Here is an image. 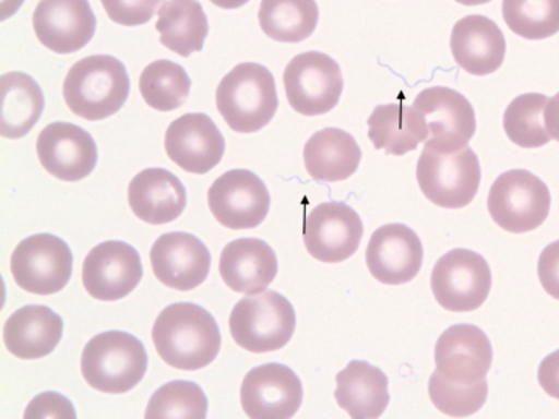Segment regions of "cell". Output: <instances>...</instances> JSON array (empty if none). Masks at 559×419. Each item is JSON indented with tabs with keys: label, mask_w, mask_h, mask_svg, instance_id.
<instances>
[{
	"label": "cell",
	"mask_w": 559,
	"mask_h": 419,
	"mask_svg": "<svg viewBox=\"0 0 559 419\" xmlns=\"http://www.w3.org/2000/svg\"><path fill=\"white\" fill-rule=\"evenodd\" d=\"M152 339L162 360L183 371L212 364L222 347L216 319L201 306L188 301L162 310L152 327Z\"/></svg>",
	"instance_id": "cell-1"
},
{
	"label": "cell",
	"mask_w": 559,
	"mask_h": 419,
	"mask_svg": "<svg viewBox=\"0 0 559 419\" xmlns=\"http://www.w3.org/2000/svg\"><path fill=\"white\" fill-rule=\"evenodd\" d=\"M130 95V77L116 57L96 55L76 61L63 82V98L74 116L100 121L114 116Z\"/></svg>",
	"instance_id": "cell-2"
},
{
	"label": "cell",
	"mask_w": 559,
	"mask_h": 419,
	"mask_svg": "<svg viewBox=\"0 0 559 419\" xmlns=\"http://www.w3.org/2000/svg\"><path fill=\"white\" fill-rule=\"evenodd\" d=\"M217 111L236 133H257L270 124L278 108L275 79L265 65L240 63L216 91Z\"/></svg>",
	"instance_id": "cell-3"
},
{
	"label": "cell",
	"mask_w": 559,
	"mask_h": 419,
	"mask_svg": "<svg viewBox=\"0 0 559 419\" xmlns=\"http://www.w3.org/2000/svg\"><path fill=\"white\" fill-rule=\"evenodd\" d=\"M147 364L142 340L129 332L107 331L87 340L81 370L85 382L95 391L121 395L142 382Z\"/></svg>",
	"instance_id": "cell-4"
},
{
	"label": "cell",
	"mask_w": 559,
	"mask_h": 419,
	"mask_svg": "<svg viewBox=\"0 0 559 419\" xmlns=\"http://www.w3.org/2000/svg\"><path fill=\"white\" fill-rule=\"evenodd\" d=\"M229 327L240 348L255 354L277 351L295 335V308L277 291L243 297L231 310Z\"/></svg>",
	"instance_id": "cell-5"
},
{
	"label": "cell",
	"mask_w": 559,
	"mask_h": 419,
	"mask_svg": "<svg viewBox=\"0 0 559 419\" xmlns=\"http://www.w3.org/2000/svg\"><path fill=\"white\" fill-rule=\"evenodd\" d=\"M480 164L469 146L453 152H440L424 146L417 164L419 190L439 207H466L478 194Z\"/></svg>",
	"instance_id": "cell-6"
},
{
	"label": "cell",
	"mask_w": 559,
	"mask_h": 419,
	"mask_svg": "<svg viewBox=\"0 0 559 419\" xmlns=\"http://www.w3.org/2000/svg\"><path fill=\"white\" fill-rule=\"evenodd\" d=\"M550 203V192L540 178L526 169H511L493 181L487 204L501 229L527 234L544 225Z\"/></svg>",
	"instance_id": "cell-7"
},
{
	"label": "cell",
	"mask_w": 559,
	"mask_h": 419,
	"mask_svg": "<svg viewBox=\"0 0 559 419\" xmlns=\"http://www.w3.org/2000/svg\"><path fill=\"white\" fill-rule=\"evenodd\" d=\"M283 82L288 104L305 117L332 111L344 91L340 64L321 51L293 57L284 70Z\"/></svg>",
	"instance_id": "cell-8"
},
{
	"label": "cell",
	"mask_w": 559,
	"mask_h": 419,
	"mask_svg": "<svg viewBox=\"0 0 559 419\" xmlns=\"http://www.w3.org/2000/svg\"><path fill=\"white\" fill-rule=\"evenodd\" d=\"M491 286L492 274L487 260L471 249L457 248L444 253L432 268V295L449 312L479 309L488 299Z\"/></svg>",
	"instance_id": "cell-9"
},
{
	"label": "cell",
	"mask_w": 559,
	"mask_h": 419,
	"mask_svg": "<svg viewBox=\"0 0 559 419\" xmlns=\"http://www.w3.org/2000/svg\"><path fill=\"white\" fill-rule=\"evenodd\" d=\"M11 273L24 291L38 296L56 295L72 277L73 253L59 236H28L12 253Z\"/></svg>",
	"instance_id": "cell-10"
},
{
	"label": "cell",
	"mask_w": 559,
	"mask_h": 419,
	"mask_svg": "<svg viewBox=\"0 0 559 419\" xmlns=\"http://www.w3.org/2000/svg\"><path fill=\"white\" fill-rule=\"evenodd\" d=\"M209 207L222 226L231 230L255 229L269 216L271 196L252 170H227L210 187Z\"/></svg>",
	"instance_id": "cell-11"
},
{
	"label": "cell",
	"mask_w": 559,
	"mask_h": 419,
	"mask_svg": "<svg viewBox=\"0 0 559 419\" xmlns=\"http://www.w3.org/2000/svg\"><path fill=\"white\" fill-rule=\"evenodd\" d=\"M413 107L427 122L428 137L424 146L440 152L459 151L475 135V109L452 87H427L415 96Z\"/></svg>",
	"instance_id": "cell-12"
},
{
	"label": "cell",
	"mask_w": 559,
	"mask_h": 419,
	"mask_svg": "<svg viewBox=\"0 0 559 419\" xmlns=\"http://www.w3.org/2000/svg\"><path fill=\"white\" fill-rule=\"evenodd\" d=\"M365 226L356 210L328 201L310 210L304 225L305 247L314 260L338 264L360 247Z\"/></svg>",
	"instance_id": "cell-13"
},
{
	"label": "cell",
	"mask_w": 559,
	"mask_h": 419,
	"mask_svg": "<svg viewBox=\"0 0 559 419\" xmlns=\"http://www.w3.org/2000/svg\"><path fill=\"white\" fill-rule=\"evenodd\" d=\"M304 402V384L288 366L278 362L253 367L240 386V404L252 419L295 417Z\"/></svg>",
	"instance_id": "cell-14"
},
{
	"label": "cell",
	"mask_w": 559,
	"mask_h": 419,
	"mask_svg": "<svg viewBox=\"0 0 559 419\" xmlns=\"http://www.w3.org/2000/svg\"><path fill=\"white\" fill-rule=\"evenodd\" d=\"M143 278L138 249L121 240L96 244L82 266V283L87 295L100 301H117L129 296Z\"/></svg>",
	"instance_id": "cell-15"
},
{
	"label": "cell",
	"mask_w": 559,
	"mask_h": 419,
	"mask_svg": "<svg viewBox=\"0 0 559 419\" xmlns=\"http://www.w3.org/2000/svg\"><path fill=\"white\" fill-rule=\"evenodd\" d=\"M37 155L43 168L64 182L82 181L98 164L94 137L72 122H51L43 129L37 140Z\"/></svg>",
	"instance_id": "cell-16"
},
{
	"label": "cell",
	"mask_w": 559,
	"mask_h": 419,
	"mask_svg": "<svg viewBox=\"0 0 559 419\" xmlns=\"http://www.w3.org/2000/svg\"><path fill=\"white\" fill-rule=\"evenodd\" d=\"M165 151L186 172L204 175L221 164L226 142L212 117L190 112L170 122L165 134Z\"/></svg>",
	"instance_id": "cell-17"
},
{
	"label": "cell",
	"mask_w": 559,
	"mask_h": 419,
	"mask_svg": "<svg viewBox=\"0 0 559 419\" xmlns=\"http://www.w3.org/2000/svg\"><path fill=\"white\" fill-rule=\"evenodd\" d=\"M424 248L418 235L402 223L380 226L366 249V264L379 283L401 286L421 270Z\"/></svg>",
	"instance_id": "cell-18"
},
{
	"label": "cell",
	"mask_w": 559,
	"mask_h": 419,
	"mask_svg": "<svg viewBox=\"0 0 559 419\" xmlns=\"http://www.w3.org/2000/svg\"><path fill=\"white\" fill-rule=\"evenodd\" d=\"M492 357V345L487 334L471 323L448 327L436 343V370L449 382H483L491 369Z\"/></svg>",
	"instance_id": "cell-19"
},
{
	"label": "cell",
	"mask_w": 559,
	"mask_h": 419,
	"mask_svg": "<svg viewBox=\"0 0 559 419\" xmlns=\"http://www.w3.org/2000/svg\"><path fill=\"white\" fill-rule=\"evenodd\" d=\"M38 41L57 55H72L94 38L96 16L87 0H39L33 13Z\"/></svg>",
	"instance_id": "cell-20"
},
{
	"label": "cell",
	"mask_w": 559,
	"mask_h": 419,
	"mask_svg": "<svg viewBox=\"0 0 559 419\" xmlns=\"http://www.w3.org/2000/svg\"><path fill=\"white\" fill-rule=\"evenodd\" d=\"M151 262L153 274L164 286L191 291L207 279L212 256L194 235L170 231L153 243Z\"/></svg>",
	"instance_id": "cell-21"
},
{
	"label": "cell",
	"mask_w": 559,
	"mask_h": 419,
	"mask_svg": "<svg viewBox=\"0 0 559 419\" xmlns=\"http://www.w3.org/2000/svg\"><path fill=\"white\" fill-rule=\"evenodd\" d=\"M450 48L459 68L487 76L504 63L507 43L500 26L488 16L467 15L454 24Z\"/></svg>",
	"instance_id": "cell-22"
},
{
	"label": "cell",
	"mask_w": 559,
	"mask_h": 419,
	"mask_svg": "<svg viewBox=\"0 0 559 419\" xmlns=\"http://www.w3.org/2000/svg\"><path fill=\"white\" fill-rule=\"evenodd\" d=\"M218 271L230 290L240 295H260L274 282L278 261L265 240L242 238L223 249Z\"/></svg>",
	"instance_id": "cell-23"
},
{
	"label": "cell",
	"mask_w": 559,
	"mask_h": 419,
	"mask_svg": "<svg viewBox=\"0 0 559 419\" xmlns=\"http://www.w3.org/2000/svg\"><path fill=\"white\" fill-rule=\"evenodd\" d=\"M64 323L60 314L41 304H28L13 312L3 326L8 351L21 360H38L50 356L63 338Z\"/></svg>",
	"instance_id": "cell-24"
},
{
	"label": "cell",
	"mask_w": 559,
	"mask_h": 419,
	"mask_svg": "<svg viewBox=\"0 0 559 419\" xmlns=\"http://www.w3.org/2000/svg\"><path fill=\"white\" fill-rule=\"evenodd\" d=\"M129 204L134 216L148 225L175 222L187 207V190L168 169L148 168L129 185Z\"/></svg>",
	"instance_id": "cell-25"
},
{
	"label": "cell",
	"mask_w": 559,
	"mask_h": 419,
	"mask_svg": "<svg viewBox=\"0 0 559 419\" xmlns=\"http://www.w3.org/2000/svg\"><path fill=\"white\" fill-rule=\"evenodd\" d=\"M335 400L354 419L382 417L391 402L388 375L362 360L349 361L336 374Z\"/></svg>",
	"instance_id": "cell-26"
},
{
	"label": "cell",
	"mask_w": 559,
	"mask_h": 419,
	"mask_svg": "<svg viewBox=\"0 0 559 419\" xmlns=\"http://www.w3.org/2000/svg\"><path fill=\"white\" fill-rule=\"evenodd\" d=\"M305 168L319 182L345 181L356 173L361 148L356 139L341 129L317 131L304 148Z\"/></svg>",
	"instance_id": "cell-27"
},
{
	"label": "cell",
	"mask_w": 559,
	"mask_h": 419,
	"mask_svg": "<svg viewBox=\"0 0 559 419\" xmlns=\"http://www.w3.org/2000/svg\"><path fill=\"white\" fill-rule=\"evenodd\" d=\"M367 125L374 148L384 151L386 155L404 156L428 137L427 122L421 112L400 103L378 105Z\"/></svg>",
	"instance_id": "cell-28"
},
{
	"label": "cell",
	"mask_w": 559,
	"mask_h": 419,
	"mask_svg": "<svg viewBox=\"0 0 559 419\" xmlns=\"http://www.w3.org/2000/svg\"><path fill=\"white\" fill-rule=\"evenodd\" d=\"M159 41L181 57L203 50L209 21L199 0H168L157 11Z\"/></svg>",
	"instance_id": "cell-29"
},
{
	"label": "cell",
	"mask_w": 559,
	"mask_h": 419,
	"mask_svg": "<svg viewBox=\"0 0 559 419\" xmlns=\"http://www.w3.org/2000/svg\"><path fill=\"white\" fill-rule=\"evenodd\" d=\"M2 82V129L4 139H21L37 124L44 111V94L38 83L29 74L22 72L4 73Z\"/></svg>",
	"instance_id": "cell-30"
},
{
	"label": "cell",
	"mask_w": 559,
	"mask_h": 419,
	"mask_svg": "<svg viewBox=\"0 0 559 419\" xmlns=\"http://www.w3.org/2000/svg\"><path fill=\"white\" fill-rule=\"evenodd\" d=\"M258 21L274 41L301 43L317 29L319 8L314 0H261Z\"/></svg>",
	"instance_id": "cell-31"
},
{
	"label": "cell",
	"mask_w": 559,
	"mask_h": 419,
	"mask_svg": "<svg viewBox=\"0 0 559 419\" xmlns=\"http://www.w3.org/2000/svg\"><path fill=\"white\" fill-rule=\"evenodd\" d=\"M139 87L148 107L169 112L182 107L190 96L191 79L181 64L162 59L144 68Z\"/></svg>",
	"instance_id": "cell-32"
},
{
	"label": "cell",
	"mask_w": 559,
	"mask_h": 419,
	"mask_svg": "<svg viewBox=\"0 0 559 419\" xmlns=\"http://www.w3.org/2000/svg\"><path fill=\"white\" fill-rule=\"evenodd\" d=\"M548 100V96L535 92L511 100L502 118L507 137L523 148H536L548 144L550 135L544 122Z\"/></svg>",
	"instance_id": "cell-33"
},
{
	"label": "cell",
	"mask_w": 559,
	"mask_h": 419,
	"mask_svg": "<svg viewBox=\"0 0 559 419\" xmlns=\"http://www.w3.org/2000/svg\"><path fill=\"white\" fill-rule=\"evenodd\" d=\"M501 11L519 37L536 41L559 33V0H502Z\"/></svg>",
	"instance_id": "cell-34"
},
{
	"label": "cell",
	"mask_w": 559,
	"mask_h": 419,
	"mask_svg": "<svg viewBox=\"0 0 559 419\" xmlns=\"http://www.w3.org/2000/svg\"><path fill=\"white\" fill-rule=\"evenodd\" d=\"M207 396L199 384L188 380H175L153 393L144 417L204 419L207 417Z\"/></svg>",
	"instance_id": "cell-35"
},
{
	"label": "cell",
	"mask_w": 559,
	"mask_h": 419,
	"mask_svg": "<svg viewBox=\"0 0 559 419\" xmlns=\"http://www.w3.org/2000/svg\"><path fill=\"white\" fill-rule=\"evenodd\" d=\"M428 395L440 412L465 418L478 412L487 402L488 383L483 380L476 384H457L449 382L436 370L428 382Z\"/></svg>",
	"instance_id": "cell-36"
},
{
	"label": "cell",
	"mask_w": 559,
	"mask_h": 419,
	"mask_svg": "<svg viewBox=\"0 0 559 419\" xmlns=\"http://www.w3.org/2000/svg\"><path fill=\"white\" fill-rule=\"evenodd\" d=\"M100 3L116 24L139 26L147 24L165 0H100Z\"/></svg>",
	"instance_id": "cell-37"
},
{
	"label": "cell",
	"mask_w": 559,
	"mask_h": 419,
	"mask_svg": "<svg viewBox=\"0 0 559 419\" xmlns=\"http://www.w3.org/2000/svg\"><path fill=\"white\" fill-rule=\"evenodd\" d=\"M24 418L74 419L76 410L68 397L57 392H44L26 406Z\"/></svg>",
	"instance_id": "cell-38"
},
{
	"label": "cell",
	"mask_w": 559,
	"mask_h": 419,
	"mask_svg": "<svg viewBox=\"0 0 559 419\" xmlns=\"http://www.w3.org/2000/svg\"><path fill=\"white\" fill-rule=\"evenodd\" d=\"M537 275L544 290L559 300V240L549 243L537 261Z\"/></svg>",
	"instance_id": "cell-39"
},
{
	"label": "cell",
	"mask_w": 559,
	"mask_h": 419,
	"mask_svg": "<svg viewBox=\"0 0 559 419\" xmlns=\"http://www.w3.org/2000/svg\"><path fill=\"white\" fill-rule=\"evenodd\" d=\"M537 380L548 396L559 400V349L542 360Z\"/></svg>",
	"instance_id": "cell-40"
},
{
	"label": "cell",
	"mask_w": 559,
	"mask_h": 419,
	"mask_svg": "<svg viewBox=\"0 0 559 419\" xmlns=\"http://www.w3.org/2000/svg\"><path fill=\"white\" fill-rule=\"evenodd\" d=\"M544 122L550 139L559 142V92L549 98L544 111Z\"/></svg>",
	"instance_id": "cell-41"
},
{
	"label": "cell",
	"mask_w": 559,
	"mask_h": 419,
	"mask_svg": "<svg viewBox=\"0 0 559 419\" xmlns=\"http://www.w3.org/2000/svg\"><path fill=\"white\" fill-rule=\"evenodd\" d=\"M210 2L222 9H238L247 4L249 0H210Z\"/></svg>",
	"instance_id": "cell-42"
},
{
	"label": "cell",
	"mask_w": 559,
	"mask_h": 419,
	"mask_svg": "<svg viewBox=\"0 0 559 419\" xmlns=\"http://www.w3.org/2000/svg\"><path fill=\"white\" fill-rule=\"evenodd\" d=\"M457 3L465 4V7H478L491 2V0H456Z\"/></svg>",
	"instance_id": "cell-43"
}]
</instances>
